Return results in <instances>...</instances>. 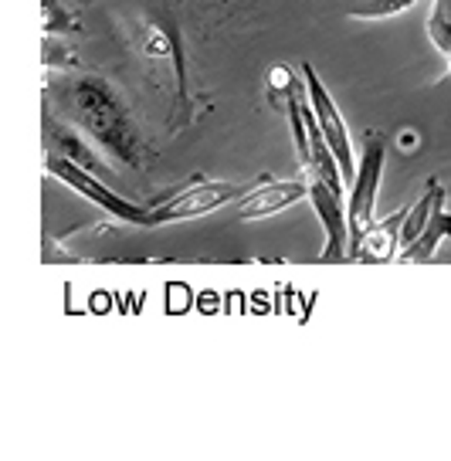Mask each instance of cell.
<instances>
[{"mask_svg":"<svg viewBox=\"0 0 451 461\" xmlns=\"http://www.w3.org/2000/svg\"><path fill=\"white\" fill-rule=\"evenodd\" d=\"M299 72H302V78H306V95H309L312 113H316V122H320L322 136H326L329 149H333L336 159H339L343 176H347V184H349V180H353V173H356V159H353V140H349L347 119H343V113H339L333 92L326 88V82H322L320 72H316L309 61L299 65Z\"/></svg>","mask_w":451,"mask_h":461,"instance_id":"6","label":"cell"},{"mask_svg":"<svg viewBox=\"0 0 451 461\" xmlns=\"http://www.w3.org/2000/svg\"><path fill=\"white\" fill-rule=\"evenodd\" d=\"M44 149L72 159V163H78V167H86V170H92V173H99V176H113V170H116L103 149L92 143L82 130H75L68 119H61V115H55V119L48 115V119H44Z\"/></svg>","mask_w":451,"mask_h":461,"instance_id":"7","label":"cell"},{"mask_svg":"<svg viewBox=\"0 0 451 461\" xmlns=\"http://www.w3.org/2000/svg\"><path fill=\"white\" fill-rule=\"evenodd\" d=\"M418 0H356L347 11V17L353 21H387V17H397L410 11Z\"/></svg>","mask_w":451,"mask_h":461,"instance_id":"12","label":"cell"},{"mask_svg":"<svg viewBox=\"0 0 451 461\" xmlns=\"http://www.w3.org/2000/svg\"><path fill=\"white\" fill-rule=\"evenodd\" d=\"M383 163H387V140H383V132L366 130L364 146H360V159H356V173H353V180H349V197H347L349 261L356 255V245H360V238L366 234V228L377 221V197H380V180H383Z\"/></svg>","mask_w":451,"mask_h":461,"instance_id":"3","label":"cell"},{"mask_svg":"<svg viewBox=\"0 0 451 461\" xmlns=\"http://www.w3.org/2000/svg\"><path fill=\"white\" fill-rule=\"evenodd\" d=\"M55 51H65V48H61L59 41H55ZM44 55H51V41H48V38H44ZM51 61H55V65H61V61H65V55H55V58H44V65H48V68H51Z\"/></svg>","mask_w":451,"mask_h":461,"instance_id":"14","label":"cell"},{"mask_svg":"<svg viewBox=\"0 0 451 461\" xmlns=\"http://www.w3.org/2000/svg\"><path fill=\"white\" fill-rule=\"evenodd\" d=\"M299 201H309V184L302 173L292 180H272V184L255 187L245 201H238V214H241V221H262V217L278 214Z\"/></svg>","mask_w":451,"mask_h":461,"instance_id":"8","label":"cell"},{"mask_svg":"<svg viewBox=\"0 0 451 461\" xmlns=\"http://www.w3.org/2000/svg\"><path fill=\"white\" fill-rule=\"evenodd\" d=\"M428 41L435 44V51H441L451 78V0H431V11H428Z\"/></svg>","mask_w":451,"mask_h":461,"instance_id":"11","label":"cell"},{"mask_svg":"<svg viewBox=\"0 0 451 461\" xmlns=\"http://www.w3.org/2000/svg\"><path fill=\"white\" fill-rule=\"evenodd\" d=\"M44 173L61 180L65 187H72L78 197H86L88 203H95L99 211H105L116 221H126L132 228H153V207H143V203L126 201L122 194H116L113 187H105V176L78 167L72 159L59 157V153H48L44 149Z\"/></svg>","mask_w":451,"mask_h":461,"instance_id":"4","label":"cell"},{"mask_svg":"<svg viewBox=\"0 0 451 461\" xmlns=\"http://www.w3.org/2000/svg\"><path fill=\"white\" fill-rule=\"evenodd\" d=\"M410 207H401L397 214L374 221L366 234L356 245L353 261H364V265H387V261L401 258V248H404V221H408Z\"/></svg>","mask_w":451,"mask_h":461,"instance_id":"9","label":"cell"},{"mask_svg":"<svg viewBox=\"0 0 451 461\" xmlns=\"http://www.w3.org/2000/svg\"><path fill=\"white\" fill-rule=\"evenodd\" d=\"M451 238V214L445 207H437L431 221L424 224V230L410 241L408 248H401V258L404 265H428V261H435V251L441 248V241Z\"/></svg>","mask_w":451,"mask_h":461,"instance_id":"10","label":"cell"},{"mask_svg":"<svg viewBox=\"0 0 451 461\" xmlns=\"http://www.w3.org/2000/svg\"><path fill=\"white\" fill-rule=\"evenodd\" d=\"M258 184H231V180H204L184 187L180 194L167 197L163 203L153 207V228L160 224H176V221H190V217H204L218 207H228L234 201H245Z\"/></svg>","mask_w":451,"mask_h":461,"instance_id":"5","label":"cell"},{"mask_svg":"<svg viewBox=\"0 0 451 461\" xmlns=\"http://www.w3.org/2000/svg\"><path fill=\"white\" fill-rule=\"evenodd\" d=\"M41 14H44V34H65V31H78L75 14L61 4V0H41Z\"/></svg>","mask_w":451,"mask_h":461,"instance_id":"13","label":"cell"},{"mask_svg":"<svg viewBox=\"0 0 451 461\" xmlns=\"http://www.w3.org/2000/svg\"><path fill=\"white\" fill-rule=\"evenodd\" d=\"M299 173L309 184V203L320 214L322 234H326V248H322V261H349V228H347V201H343V187H349L343 167L336 153L329 149L326 136H322L316 113L309 119V153L299 159Z\"/></svg>","mask_w":451,"mask_h":461,"instance_id":"2","label":"cell"},{"mask_svg":"<svg viewBox=\"0 0 451 461\" xmlns=\"http://www.w3.org/2000/svg\"><path fill=\"white\" fill-rule=\"evenodd\" d=\"M55 102L61 119L86 132L122 170H143L149 163V146L140 132V122L113 82L99 75H72L59 82Z\"/></svg>","mask_w":451,"mask_h":461,"instance_id":"1","label":"cell"}]
</instances>
